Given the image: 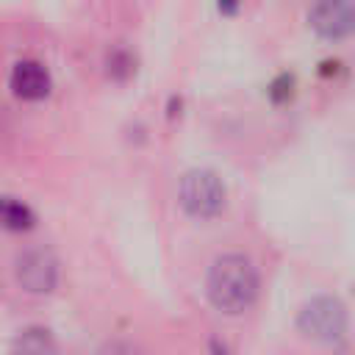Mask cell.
<instances>
[{"label": "cell", "mask_w": 355, "mask_h": 355, "mask_svg": "<svg viewBox=\"0 0 355 355\" xmlns=\"http://www.w3.org/2000/svg\"><path fill=\"white\" fill-rule=\"evenodd\" d=\"M133 69H136V67H133V58H130L128 50L116 47V50L108 53V72H111L114 78H128Z\"/></svg>", "instance_id": "cell-9"}, {"label": "cell", "mask_w": 355, "mask_h": 355, "mask_svg": "<svg viewBox=\"0 0 355 355\" xmlns=\"http://www.w3.org/2000/svg\"><path fill=\"white\" fill-rule=\"evenodd\" d=\"M291 86H294V78L291 75H280V80H275L272 83V97L275 100H286V97H291Z\"/></svg>", "instance_id": "cell-10"}, {"label": "cell", "mask_w": 355, "mask_h": 355, "mask_svg": "<svg viewBox=\"0 0 355 355\" xmlns=\"http://www.w3.org/2000/svg\"><path fill=\"white\" fill-rule=\"evenodd\" d=\"M208 297L225 313H244L258 297V272L239 252L219 255L208 272Z\"/></svg>", "instance_id": "cell-1"}, {"label": "cell", "mask_w": 355, "mask_h": 355, "mask_svg": "<svg viewBox=\"0 0 355 355\" xmlns=\"http://www.w3.org/2000/svg\"><path fill=\"white\" fill-rule=\"evenodd\" d=\"M14 275L28 294H50L58 283V261L47 247H28L17 255Z\"/></svg>", "instance_id": "cell-4"}, {"label": "cell", "mask_w": 355, "mask_h": 355, "mask_svg": "<svg viewBox=\"0 0 355 355\" xmlns=\"http://www.w3.org/2000/svg\"><path fill=\"white\" fill-rule=\"evenodd\" d=\"M8 355H55V338L47 327L31 324L17 333Z\"/></svg>", "instance_id": "cell-7"}, {"label": "cell", "mask_w": 355, "mask_h": 355, "mask_svg": "<svg viewBox=\"0 0 355 355\" xmlns=\"http://www.w3.org/2000/svg\"><path fill=\"white\" fill-rule=\"evenodd\" d=\"M8 83H11V92L19 100H42V97L50 94V86H53L50 72L39 61H31V58L14 64Z\"/></svg>", "instance_id": "cell-6"}, {"label": "cell", "mask_w": 355, "mask_h": 355, "mask_svg": "<svg viewBox=\"0 0 355 355\" xmlns=\"http://www.w3.org/2000/svg\"><path fill=\"white\" fill-rule=\"evenodd\" d=\"M308 22L319 36L341 39L355 31V6L352 3H316L308 8Z\"/></svg>", "instance_id": "cell-5"}, {"label": "cell", "mask_w": 355, "mask_h": 355, "mask_svg": "<svg viewBox=\"0 0 355 355\" xmlns=\"http://www.w3.org/2000/svg\"><path fill=\"white\" fill-rule=\"evenodd\" d=\"M33 222H36V216H33V211L22 200L0 194V225L3 227H8V230H28V227H33Z\"/></svg>", "instance_id": "cell-8"}, {"label": "cell", "mask_w": 355, "mask_h": 355, "mask_svg": "<svg viewBox=\"0 0 355 355\" xmlns=\"http://www.w3.org/2000/svg\"><path fill=\"white\" fill-rule=\"evenodd\" d=\"M178 197H180V205L191 216L211 219L225 208L227 191H225V183L219 180L216 172H211V169H189L180 178Z\"/></svg>", "instance_id": "cell-2"}, {"label": "cell", "mask_w": 355, "mask_h": 355, "mask_svg": "<svg viewBox=\"0 0 355 355\" xmlns=\"http://www.w3.org/2000/svg\"><path fill=\"white\" fill-rule=\"evenodd\" d=\"M297 327L313 341H336L347 330V311L336 297H313L302 305Z\"/></svg>", "instance_id": "cell-3"}]
</instances>
